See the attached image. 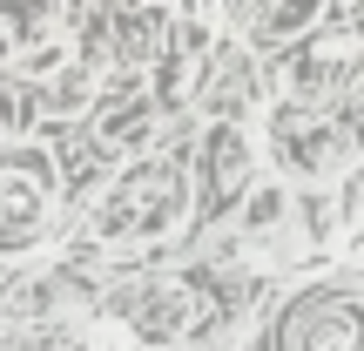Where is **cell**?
Returning <instances> with one entry per match:
<instances>
[{
	"label": "cell",
	"instance_id": "1",
	"mask_svg": "<svg viewBox=\"0 0 364 351\" xmlns=\"http://www.w3.org/2000/svg\"><path fill=\"white\" fill-rule=\"evenodd\" d=\"M189 216V176L176 162H135L129 176H115V189L95 203V236L102 243H149L169 236Z\"/></svg>",
	"mask_w": 364,
	"mask_h": 351
},
{
	"label": "cell",
	"instance_id": "2",
	"mask_svg": "<svg viewBox=\"0 0 364 351\" xmlns=\"http://www.w3.org/2000/svg\"><path fill=\"white\" fill-rule=\"evenodd\" d=\"M277 351H364V284H311L277 318Z\"/></svg>",
	"mask_w": 364,
	"mask_h": 351
},
{
	"label": "cell",
	"instance_id": "3",
	"mask_svg": "<svg viewBox=\"0 0 364 351\" xmlns=\"http://www.w3.org/2000/svg\"><path fill=\"white\" fill-rule=\"evenodd\" d=\"M54 216V162L41 149H0V250H34Z\"/></svg>",
	"mask_w": 364,
	"mask_h": 351
},
{
	"label": "cell",
	"instance_id": "4",
	"mask_svg": "<svg viewBox=\"0 0 364 351\" xmlns=\"http://www.w3.org/2000/svg\"><path fill=\"white\" fill-rule=\"evenodd\" d=\"M270 135H277L284 169H290V176H311V182L338 176L344 156H351V135H344L331 115H311V108H277V129H270Z\"/></svg>",
	"mask_w": 364,
	"mask_h": 351
},
{
	"label": "cell",
	"instance_id": "5",
	"mask_svg": "<svg viewBox=\"0 0 364 351\" xmlns=\"http://www.w3.org/2000/svg\"><path fill=\"white\" fill-rule=\"evenodd\" d=\"M196 325H203V298L182 290V284H149L142 298H135V311H129L135 345H176L182 331H196Z\"/></svg>",
	"mask_w": 364,
	"mask_h": 351
},
{
	"label": "cell",
	"instance_id": "6",
	"mask_svg": "<svg viewBox=\"0 0 364 351\" xmlns=\"http://www.w3.org/2000/svg\"><path fill=\"white\" fill-rule=\"evenodd\" d=\"M358 34H324V41H317V48L311 54H304V88H324V81H338V75H351V68H358Z\"/></svg>",
	"mask_w": 364,
	"mask_h": 351
},
{
	"label": "cell",
	"instance_id": "7",
	"mask_svg": "<svg viewBox=\"0 0 364 351\" xmlns=\"http://www.w3.org/2000/svg\"><path fill=\"white\" fill-rule=\"evenodd\" d=\"M88 351H135V331H129V318H102V325L88 331Z\"/></svg>",
	"mask_w": 364,
	"mask_h": 351
},
{
	"label": "cell",
	"instance_id": "8",
	"mask_svg": "<svg viewBox=\"0 0 364 351\" xmlns=\"http://www.w3.org/2000/svg\"><path fill=\"white\" fill-rule=\"evenodd\" d=\"M358 209H364V176H358Z\"/></svg>",
	"mask_w": 364,
	"mask_h": 351
}]
</instances>
